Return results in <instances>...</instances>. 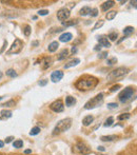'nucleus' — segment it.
<instances>
[{
    "instance_id": "412c9836",
    "label": "nucleus",
    "mask_w": 137,
    "mask_h": 155,
    "mask_svg": "<svg viewBox=\"0 0 137 155\" xmlns=\"http://www.w3.org/2000/svg\"><path fill=\"white\" fill-rule=\"evenodd\" d=\"M68 55H69V51H68V50H67V49L62 50V51L60 52V54H59V57H58V60H64V58L68 57Z\"/></svg>"
},
{
    "instance_id": "a18cd8bd",
    "label": "nucleus",
    "mask_w": 137,
    "mask_h": 155,
    "mask_svg": "<svg viewBox=\"0 0 137 155\" xmlns=\"http://www.w3.org/2000/svg\"><path fill=\"white\" fill-rule=\"evenodd\" d=\"M76 52H77V49H76V47H74V45H73V47H72V53H76Z\"/></svg>"
},
{
    "instance_id": "3c124183",
    "label": "nucleus",
    "mask_w": 137,
    "mask_h": 155,
    "mask_svg": "<svg viewBox=\"0 0 137 155\" xmlns=\"http://www.w3.org/2000/svg\"><path fill=\"white\" fill-rule=\"evenodd\" d=\"M32 45H38V41H34Z\"/></svg>"
},
{
    "instance_id": "7c9ffc66",
    "label": "nucleus",
    "mask_w": 137,
    "mask_h": 155,
    "mask_svg": "<svg viewBox=\"0 0 137 155\" xmlns=\"http://www.w3.org/2000/svg\"><path fill=\"white\" fill-rule=\"evenodd\" d=\"M23 33H24L25 36L29 37L30 34H31V27H30V25H25L24 30H23Z\"/></svg>"
},
{
    "instance_id": "4c0bfd02",
    "label": "nucleus",
    "mask_w": 137,
    "mask_h": 155,
    "mask_svg": "<svg viewBox=\"0 0 137 155\" xmlns=\"http://www.w3.org/2000/svg\"><path fill=\"white\" fill-rule=\"evenodd\" d=\"M49 14V11L47 10H40L38 11V15H40V16H45V15Z\"/></svg>"
},
{
    "instance_id": "c9c22d12",
    "label": "nucleus",
    "mask_w": 137,
    "mask_h": 155,
    "mask_svg": "<svg viewBox=\"0 0 137 155\" xmlns=\"http://www.w3.org/2000/svg\"><path fill=\"white\" fill-rule=\"evenodd\" d=\"M50 62H51V59H50V58H45V59H44V63H45V64L44 65H43V69H47V68H49L50 67V65H51V64H50Z\"/></svg>"
},
{
    "instance_id": "b1692460",
    "label": "nucleus",
    "mask_w": 137,
    "mask_h": 155,
    "mask_svg": "<svg viewBox=\"0 0 137 155\" xmlns=\"http://www.w3.org/2000/svg\"><path fill=\"white\" fill-rule=\"evenodd\" d=\"M13 146H14V148H16V149H20V148L23 147V141L21 140V139H17V140H15L14 143H13Z\"/></svg>"
},
{
    "instance_id": "de8ad7c7",
    "label": "nucleus",
    "mask_w": 137,
    "mask_h": 155,
    "mask_svg": "<svg viewBox=\"0 0 137 155\" xmlns=\"http://www.w3.org/2000/svg\"><path fill=\"white\" fill-rule=\"evenodd\" d=\"M24 153L25 154H30V153H32V150H25V151H24Z\"/></svg>"
},
{
    "instance_id": "37998d69",
    "label": "nucleus",
    "mask_w": 137,
    "mask_h": 155,
    "mask_svg": "<svg viewBox=\"0 0 137 155\" xmlns=\"http://www.w3.org/2000/svg\"><path fill=\"white\" fill-rule=\"evenodd\" d=\"M13 139H14V137H13V136H10V137H6V138H5V143H11V141H12V140H13Z\"/></svg>"
},
{
    "instance_id": "ddd939ff",
    "label": "nucleus",
    "mask_w": 137,
    "mask_h": 155,
    "mask_svg": "<svg viewBox=\"0 0 137 155\" xmlns=\"http://www.w3.org/2000/svg\"><path fill=\"white\" fill-rule=\"evenodd\" d=\"M115 5V2L114 1H106L103 4V6H101V8H103V12H108L109 10H110L111 8H113V6Z\"/></svg>"
},
{
    "instance_id": "39448f33",
    "label": "nucleus",
    "mask_w": 137,
    "mask_h": 155,
    "mask_svg": "<svg viewBox=\"0 0 137 155\" xmlns=\"http://www.w3.org/2000/svg\"><path fill=\"white\" fill-rule=\"evenodd\" d=\"M129 72V70L125 67H120V68H117L116 70L111 72V74L109 75V79H115V78H120L126 76Z\"/></svg>"
},
{
    "instance_id": "bb28decb",
    "label": "nucleus",
    "mask_w": 137,
    "mask_h": 155,
    "mask_svg": "<svg viewBox=\"0 0 137 155\" xmlns=\"http://www.w3.org/2000/svg\"><path fill=\"white\" fill-rule=\"evenodd\" d=\"M1 116L5 117V118H10V117H12V112L8 111V110H2L1 111Z\"/></svg>"
},
{
    "instance_id": "393cba45",
    "label": "nucleus",
    "mask_w": 137,
    "mask_h": 155,
    "mask_svg": "<svg viewBox=\"0 0 137 155\" xmlns=\"http://www.w3.org/2000/svg\"><path fill=\"white\" fill-rule=\"evenodd\" d=\"M6 76H8V77H12V78H15V77H17V73H16V71H15L14 69H8V71H6Z\"/></svg>"
},
{
    "instance_id": "6e6552de",
    "label": "nucleus",
    "mask_w": 137,
    "mask_h": 155,
    "mask_svg": "<svg viewBox=\"0 0 137 155\" xmlns=\"http://www.w3.org/2000/svg\"><path fill=\"white\" fill-rule=\"evenodd\" d=\"M51 110L55 113H60L64 110V102L61 101L60 99L58 100H55L54 102H52L51 106H50Z\"/></svg>"
},
{
    "instance_id": "2eb2a0df",
    "label": "nucleus",
    "mask_w": 137,
    "mask_h": 155,
    "mask_svg": "<svg viewBox=\"0 0 137 155\" xmlns=\"http://www.w3.org/2000/svg\"><path fill=\"white\" fill-rule=\"evenodd\" d=\"M58 47H59V43H58L57 41H53V42H51L49 45L47 50H49V52H51V53H54V52L57 51Z\"/></svg>"
},
{
    "instance_id": "79ce46f5",
    "label": "nucleus",
    "mask_w": 137,
    "mask_h": 155,
    "mask_svg": "<svg viewBox=\"0 0 137 155\" xmlns=\"http://www.w3.org/2000/svg\"><path fill=\"white\" fill-rule=\"evenodd\" d=\"M6 45H8V41H6V40H4V41H3V47H2V49L0 50V54H1L2 52L4 51V49H5V47H6Z\"/></svg>"
},
{
    "instance_id": "f8f14e48",
    "label": "nucleus",
    "mask_w": 137,
    "mask_h": 155,
    "mask_svg": "<svg viewBox=\"0 0 137 155\" xmlns=\"http://www.w3.org/2000/svg\"><path fill=\"white\" fill-rule=\"evenodd\" d=\"M76 148H77V151L80 152V153H82V154H86V153L90 152V149H89V148L86 147L83 143H78L77 146H76Z\"/></svg>"
},
{
    "instance_id": "a19ab883",
    "label": "nucleus",
    "mask_w": 137,
    "mask_h": 155,
    "mask_svg": "<svg viewBox=\"0 0 137 155\" xmlns=\"http://www.w3.org/2000/svg\"><path fill=\"white\" fill-rule=\"evenodd\" d=\"M120 89V84H116V86H114V87H112V89H111V92H115V91H117V90H119Z\"/></svg>"
},
{
    "instance_id": "a878e982",
    "label": "nucleus",
    "mask_w": 137,
    "mask_h": 155,
    "mask_svg": "<svg viewBox=\"0 0 137 155\" xmlns=\"http://www.w3.org/2000/svg\"><path fill=\"white\" fill-rule=\"evenodd\" d=\"M108 38L110 39L111 41H115L117 38H118V34H117L116 32H112L108 35Z\"/></svg>"
},
{
    "instance_id": "4468645a",
    "label": "nucleus",
    "mask_w": 137,
    "mask_h": 155,
    "mask_svg": "<svg viewBox=\"0 0 137 155\" xmlns=\"http://www.w3.org/2000/svg\"><path fill=\"white\" fill-rule=\"evenodd\" d=\"M79 63H80L79 58H75V59L71 60L70 62L67 63V64H64V69H70V68H72V67H76V65H78Z\"/></svg>"
},
{
    "instance_id": "8fccbe9b",
    "label": "nucleus",
    "mask_w": 137,
    "mask_h": 155,
    "mask_svg": "<svg viewBox=\"0 0 137 155\" xmlns=\"http://www.w3.org/2000/svg\"><path fill=\"white\" fill-rule=\"evenodd\" d=\"M98 150H100V151H104V148L103 147H98Z\"/></svg>"
},
{
    "instance_id": "1a4fd4ad",
    "label": "nucleus",
    "mask_w": 137,
    "mask_h": 155,
    "mask_svg": "<svg viewBox=\"0 0 137 155\" xmlns=\"http://www.w3.org/2000/svg\"><path fill=\"white\" fill-rule=\"evenodd\" d=\"M64 77V72L60 71V70H57V71H54L53 73L51 74V80L53 82H58L62 79Z\"/></svg>"
},
{
    "instance_id": "864d4df0",
    "label": "nucleus",
    "mask_w": 137,
    "mask_h": 155,
    "mask_svg": "<svg viewBox=\"0 0 137 155\" xmlns=\"http://www.w3.org/2000/svg\"><path fill=\"white\" fill-rule=\"evenodd\" d=\"M1 77H2V73L0 72V79H1Z\"/></svg>"
},
{
    "instance_id": "2f4dec72",
    "label": "nucleus",
    "mask_w": 137,
    "mask_h": 155,
    "mask_svg": "<svg viewBox=\"0 0 137 155\" xmlns=\"http://www.w3.org/2000/svg\"><path fill=\"white\" fill-rule=\"evenodd\" d=\"M2 106L5 107V108H8V107H13V106H15V101H14V100H8V101H6L5 104H3Z\"/></svg>"
},
{
    "instance_id": "7ed1b4c3",
    "label": "nucleus",
    "mask_w": 137,
    "mask_h": 155,
    "mask_svg": "<svg viewBox=\"0 0 137 155\" xmlns=\"http://www.w3.org/2000/svg\"><path fill=\"white\" fill-rule=\"evenodd\" d=\"M134 95H135V90H134L133 88H131V87H128V88H126L125 90H122L119 93L118 98H119V100H120V102L126 104V102H128L129 100H131L132 98L134 97Z\"/></svg>"
},
{
    "instance_id": "f03ea898",
    "label": "nucleus",
    "mask_w": 137,
    "mask_h": 155,
    "mask_svg": "<svg viewBox=\"0 0 137 155\" xmlns=\"http://www.w3.org/2000/svg\"><path fill=\"white\" fill-rule=\"evenodd\" d=\"M72 126V118H64L61 119L57 123V124L55 126L53 130V135L56 134H60L62 132H66L68 131Z\"/></svg>"
},
{
    "instance_id": "e433bc0d",
    "label": "nucleus",
    "mask_w": 137,
    "mask_h": 155,
    "mask_svg": "<svg viewBox=\"0 0 137 155\" xmlns=\"http://www.w3.org/2000/svg\"><path fill=\"white\" fill-rule=\"evenodd\" d=\"M90 14L92 17H96L97 15H98V10H97V8H93V10H91Z\"/></svg>"
},
{
    "instance_id": "6ab92c4d",
    "label": "nucleus",
    "mask_w": 137,
    "mask_h": 155,
    "mask_svg": "<svg viewBox=\"0 0 137 155\" xmlns=\"http://www.w3.org/2000/svg\"><path fill=\"white\" fill-rule=\"evenodd\" d=\"M116 15H117L116 11H110V12L106 13V18L108 19V20H113V19H114L115 17H116Z\"/></svg>"
},
{
    "instance_id": "c85d7f7f",
    "label": "nucleus",
    "mask_w": 137,
    "mask_h": 155,
    "mask_svg": "<svg viewBox=\"0 0 137 155\" xmlns=\"http://www.w3.org/2000/svg\"><path fill=\"white\" fill-rule=\"evenodd\" d=\"M39 133H40V128H39V127H34V128L31 130V132H30V135L35 136V135L39 134Z\"/></svg>"
},
{
    "instance_id": "f704fd0d",
    "label": "nucleus",
    "mask_w": 137,
    "mask_h": 155,
    "mask_svg": "<svg viewBox=\"0 0 137 155\" xmlns=\"http://www.w3.org/2000/svg\"><path fill=\"white\" fill-rule=\"evenodd\" d=\"M117 62V58H111V59H108V61H106V64L108 65H113L114 63Z\"/></svg>"
},
{
    "instance_id": "ea45409f",
    "label": "nucleus",
    "mask_w": 137,
    "mask_h": 155,
    "mask_svg": "<svg viewBox=\"0 0 137 155\" xmlns=\"http://www.w3.org/2000/svg\"><path fill=\"white\" fill-rule=\"evenodd\" d=\"M108 55H109L108 52H103V53H100L98 55V58H100V59H101V58H106V57H108Z\"/></svg>"
},
{
    "instance_id": "603ef678",
    "label": "nucleus",
    "mask_w": 137,
    "mask_h": 155,
    "mask_svg": "<svg viewBox=\"0 0 137 155\" xmlns=\"http://www.w3.org/2000/svg\"><path fill=\"white\" fill-rule=\"evenodd\" d=\"M123 39H125V37H122V38H121V39H120V40H119V41H118V43H120V42H121V41H122V40H123Z\"/></svg>"
},
{
    "instance_id": "aec40b11",
    "label": "nucleus",
    "mask_w": 137,
    "mask_h": 155,
    "mask_svg": "<svg viewBox=\"0 0 137 155\" xmlns=\"http://www.w3.org/2000/svg\"><path fill=\"white\" fill-rule=\"evenodd\" d=\"M116 138H117L116 135H108V136H101L100 137V139L103 141H113Z\"/></svg>"
},
{
    "instance_id": "dca6fc26",
    "label": "nucleus",
    "mask_w": 137,
    "mask_h": 155,
    "mask_svg": "<svg viewBox=\"0 0 137 155\" xmlns=\"http://www.w3.org/2000/svg\"><path fill=\"white\" fill-rule=\"evenodd\" d=\"M93 120H94V117H93L92 115H88V116H86L82 119V124H83L84 127H88L93 123Z\"/></svg>"
},
{
    "instance_id": "c756f323",
    "label": "nucleus",
    "mask_w": 137,
    "mask_h": 155,
    "mask_svg": "<svg viewBox=\"0 0 137 155\" xmlns=\"http://www.w3.org/2000/svg\"><path fill=\"white\" fill-rule=\"evenodd\" d=\"M113 123H114V118L113 117H109V118L106 119V121H104V127H111L113 124Z\"/></svg>"
},
{
    "instance_id": "cd10ccee",
    "label": "nucleus",
    "mask_w": 137,
    "mask_h": 155,
    "mask_svg": "<svg viewBox=\"0 0 137 155\" xmlns=\"http://www.w3.org/2000/svg\"><path fill=\"white\" fill-rule=\"evenodd\" d=\"M103 25H104V21H103V20H99V21H97V22L95 23L94 28H93V31H96V30L100 29L101 27H103Z\"/></svg>"
},
{
    "instance_id": "4d7b16f0",
    "label": "nucleus",
    "mask_w": 137,
    "mask_h": 155,
    "mask_svg": "<svg viewBox=\"0 0 137 155\" xmlns=\"http://www.w3.org/2000/svg\"><path fill=\"white\" fill-rule=\"evenodd\" d=\"M0 119H1V118H0Z\"/></svg>"
},
{
    "instance_id": "f257e3e1",
    "label": "nucleus",
    "mask_w": 137,
    "mask_h": 155,
    "mask_svg": "<svg viewBox=\"0 0 137 155\" xmlns=\"http://www.w3.org/2000/svg\"><path fill=\"white\" fill-rule=\"evenodd\" d=\"M97 84H98L97 78L92 77V76H86V77L80 78L76 82L75 87L79 91H89V90H93Z\"/></svg>"
},
{
    "instance_id": "9d476101",
    "label": "nucleus",
    "mask_w": 137,
    "mask_h": 155,
    "mask_svg": "<svg viewBox=\"0 0 137 155\" xmlns=\"http://www.w3.org/2000/svg\"><path fill=\"white\" fill-rule=\"evenodd\" d=\"M97 40H98L99 45H100V47L108 48V49L111 47L110 41H109V40H108V38H106L104 36H97Z\"/></svg>"
},
{
    "instance_id": "423d86ee",
    "label": "nucleus",
    "mask_w": 137,
    "mask_h": 155,
    "mask_svg": "<svg viewBox=\"0 0 137 155\" xmlns=\"http://www.w3.org/2000/svg\"><path fill=\"white\" fill-rule=\"evenodd\" d=\"M23 48V43L22 41L20 40V39H15V41L13 42L12 47H11V49L8 50V54H18L21 52V50H22Z\"/></svg>"
},
{
    "instance_id": "a211bd4d",
    "label": "nucleus",
    "mask_w": 137,
    "mask_h": 155,
    "mask_svg": "<svg viewBox=\"0 0 137 155\" xmlns=\"http://www.w3.org/2000/svg\"><path fill=\"white\" fill-rule=\"evenodd\" d=\"M90 13H91L90 6H83V8L79 11V14L81 15V16H86V15H89Z\"/></svg>"
},
{
    "instance_id": "58836bf2",
    "label": "nucleus",
    "mask_w": 137,
    "mask_h": 155,
    "mask_svg": "<svg viewBox=\"0 0 137 155\" xmlns=\"http://www.w3.org/2000/svg\"><path fill=\"white\" fill-rule=\"evenodd\" d=\"M38 84L40 87H44V86H47V79H42V80H40V81L38 82Z\"/></svg>"
},
{
    "instance_id": "49530a36",
    "label": "nucleus",
    "mask_w": 137,
    "mask_h": 155,
    "mask_svg": "<svg viewBox=\"0 0 137 155\" xmlns=\"http://www.w3.org/2000/svg\"><path fill=\"white\" fill-rule=\"evenodd\" d=\"M100 48H101L100 45H96V47H95V49H94V50H95V51H100Z\"/></svg>"
},
{
    "instance_id": "72a5a7b5",
    "label": "nucleus",
    "mask_w": 137,
    "mask_h": 155,
    "mask_svg": "<svg viewBox=\"0 0 137 155\" xmlns=\"http://www.w3.org/2000/svg\"><path fill=\"white\" fill-rule=\"evenodd\" d=\"M128 118H130V114H128V113H126V114H121L118 116L119 120H123V119H128Z\"/></svg>"
},
{
    "instance_id": "473e14b6",
    "label": "nucleus",
    "mask_w": 137,
    "mask_h": 155,
    "mask_svg": "<svg viewBox=\"0 0 137 155\" xmlns=\"http://www.w3.org/2000/svg\"><path fill=\"white\" fill-rule=\"evenodd\" d=\"M108 109H110V110H114V109H117L118 108V104H115V102H111V104H108Z\"/></svg>"
},
{
    "instance_id": "5fc2aeb1",
    "label": "nucleus",
    "mask_w": 137,
    "mask_h": 155,
    "mask_svg": "<svg viewBox=\"0 0 137 155\" xmlns=\"http://www.w3.org/2000/svg\"><path fill=\"white\" fill-rule=\"evenodd\" d=\"M2 98H3V97H1V96H0V100H1V99H2Z\"/></svg>"
},
{
    "instance_id": "6e6d98bb",
    "label": "nucleus",
    "mask_w": 137,
    "mask_h": 155,
    "mask_svg": "<svg viewBox=\"0 0 137 155\" xmlns=\"http://www.w3.org/2000/svg\"><path fill=\"white\" fill-rule=\"evenodd\" d=\"M0 28H1V25H0Z\"/></svg>"
},
{
    "instance_id": "9b49d317",
    "label": "nucleus",
    "mask_w": 137,
    "mask_h": 155,
    "mask_svg": "<svg viewBox=\"0 0 137 155\" xmlns=\"http://www.w3.org/2000/svg\"><path fill=\"white\" fill-rule=\"evenodd\" d=\"M72 38H73V35L70 32H66L59 36V41H61V42H69V41L72 40Z\"/></svg>"
},
{
    "instance_id": "f3484780",
    "label": "nucleus",
    "mask_w": 137,
    "mask_h": 155,
    "mask_svg": "<svg viewBox=\"0 0 137 155\" xmlns=\"http://www.w3.org/2000/svg\"><path fill=\"white\" fill-rule=\"evenodd\" d=\"M76 104V99L72 96H67L66 98V106L67 107H72Z\"/></svg>"
},
{
    "instance_id": "0eeeda50",
    "label": "nucleus",
    "mask_w": 137,
    "mask_h": 155,
    "mask_svg": "<svg viewBox=\"0 0 137 155\" xmlns=\"http://www.w3.org/2000/svg\"><path fill=\"white\" fill-rule=\"evenodd\" d=\"M70 15H71V12H70L69 8H62L57 12V18H58V20H59V21L64 22V20H67V19L70 18Z\"/></svg>"
},
{
    "instance_id": "20e7f679",
    "label": "nucleus",
    "mask_w": 137,
    "mask_h": 155,
    "mask_svg": "<svg viewBox=\"0 0 137 155\" xmlns=\"http://www.w3.org/2000/svg\"><path fill=\"white\" fill-rule=\"evenodd\" d=\"M103 94L99 93L84 104V109H86V110H90V109L97 108V107H99L103 104Z\"/></svg>"
},
{
    "instance_id": "4be33fe9",
    "label": "nucleus",
    "mask_w": 137,
    "mask_h": 155,
    "mask_svg": "<svg viewBox=\"0 0 137 155\" xmlns=\"http://www.w3.org/2000/svg\"><path fill=\"white\" fill-rule=\"evenodd\" d=\"M134 33V28L133 27H127L125 28V30H123V34H125V36H130L131 34H133Z\"/></svg>"
},
{
    "instance_id": "09e8293b",
    "label": "nucleus",
    "mask_w": 137,
    "mask_h": 155,
    "mask_svg": "<svg viewBox=\"0 0 137 155\" xmlns=\"http://www.w3.org/2000/svg\"><path fill=\"white\" fill-rule=\"evenodd\" d=\"M3 145H4V143L2 140H0V149H1L2 147H3Z\"/></svg>"
},
{
    "instance_id": "5701e85b",
    "label": "nucleus",
    "mask_w": 137,
    "mask_h": 155,
    "mask_svg": "<svg viewBox=\"0 0 137 155\" xmlns=\"http://www.w3.org/2000/svg\"><path fill=\"white\" fill-rule=\"evenodd\" d=\"M78 23V20H70V21H66V22H62V25L64 27H74Z\"/></svg>"
},
{
    "instance_id": "c03bdc74",
    "label": "nucleus",
    "mask_w": 137,
    "mask_h": 155,
    "mask_svg": "<svg viewBox=\"0 0 137 155\" xmlns=\"http://www.w3.org/2000/svg\"><path fill=\"white\" fill-rule=\"evenodd\" d=\"M136 0H134V1H131V4H132V6H134V8H136Z\"/></svg>"
}]
</instances>
